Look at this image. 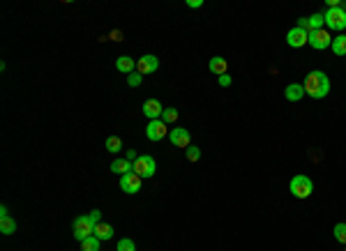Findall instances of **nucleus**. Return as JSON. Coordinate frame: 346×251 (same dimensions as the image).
Wrapping results in <instances>:
<instances>
[{
  "mask_svg": "<svg viewBox=\"0 0 346 251\" xmlns=\"http://www.w3.org/2000/svg\"><path fill=\"white\" fill-rule=\"evenodd\" d=\"M305 92L310 97H314V99H323V97L330 92V78L328 74H323L321 70H314L307 74V78H305Z\"/></svg>",
  "mask_w": 346,
  "mask_h": 251,
  "instance_id": "obj_1",
  "label": "nucleus"
},
{
  "mask_svg": "<svg viewBox=\"0 0 346 251\" xmlns=\"http://www.w3.org/2000/svg\"><path fill=\"white\" fill-rule=\"evenodd\" d=\"M289 187H291V194L295 198H307V196H311V191H314V182L307 175H295Z\"/></svg>",
  "mask_w": 346,
  "mask_h": 251,
  "instance_id": "obj_2",
  "label": "nucleus"
},
{
  "mask_svg": "<svg viewBox=\"0 0 346 251\" xmlns=\"http://www.w3.org/2000/svg\"><path fill=\"white\" fill-rule=\"evenodd\" d=\"M157 171V164H155V159L150 155H141L136 157V161H134V173L139 175V178H152Z\"/></svg>",
  "mask_w": 346,
  "mask_h": 251,
  "instance_id": "obj_3",
  "label": "nucleus"
},
{
  "mask_svg": "<svg viewBox=\"0 0 346 251\" xmlns=\"http://www.w3.org/2000/svg\"><path fill=\"white\" fill-rule=\"evenodd\" d=\"M323 21L330 30H346V9H328Z\"/></svg>",
  "mask_w": 346,
  "mask_h": 251,
  "instance_id": "obj_4",
  "label": "nucleus"
},
{
  "mask_svg": "<svg viewBox=\"0 0 346 251\" xmlns=\"http://www.w3.org/2000/svg\"><path fill=\"white\" fill-rule=\"evenodd\" d=\"M90 235H95V226L90 224L88 215L74 219V237H76L79 242H83V240H88Z\"/></svg>",
  "mask_w": 346,
  "mask_h": 251,
  "instance_id": "obj_5",
  "label": "nucleus"
},
{
  "mask_svg": "<svg viewBox=\"0 0 346 251\" xmlns=\"http://www.w3.org/2000/svg\"><path fill=\"white\" fill-rule=\"evenodd\" d=\"M310 44L314 46V49H319V51H323V49H328V46H332V37H330L328 30H311L310 33Z\"/></svg>",
  "mask_w": 346,
  "mask_h": 251,
  "instance_id": "obj_6",
  "label": "nucleus"
},
{
  "mask_svg": "<svg viewBox=\"0 0 346 251\" xmlns=\"http://www.w3.org/2000/svg\"><path fill=\"white\" fill-rule=\"evenodd\" d=\"M307 42H310V33L302 30V28H293V30H289V35H286V44L291 49H300Z\"/></svg>",
  "mask_w": 346,
  "mask_h": 251,
  "instance_id": "obj_7",
  "label": "nucleus"
},
{
  "mask_svg": "<svg viewBox=\"0 0 346 251\" xmlns=\"http://www.w3.org/2000/svg\"><path fill=\"white\" fill-rule=\"evenodd\" d=\"M141 182H143V178H139L136 173L120 175V189H123L125 194H136V191L141 189Z\"/></svg>",
  "mask_w": 346,
  "mask_h": 251,
  "instance_id": "obj_8",
  "label": "nucleus"
},
{
  "mask_svg": "<svg viewBox=\"0 0 346 251\" xmlns=\"http://www.w3.org/2000/svg\"><path fill=\"white\" fill-rule=\"evenodd\" d=\"M160 67V60H157V55H143L141 60L136 62V70L141 76H148V74H155Z\"/></svg>",
  "mask_w": 346,
  "mask_h": 251,
  "instance_id": "obj_9",
  "label": "nucleus"
},
{
  "mask_svg": "<svg viewBox=\"0 0 346 251\" xmlns=\"http://www.w3.org/2000/svg\"><path fill=\"white\" fill-rule=\"evenodd\" d=\"M146 136L150 141H162L166 136V125L162 120H152L148 122V127H146Z\"/></svg>",
  "mask_w": 346,
  "mask_h": 251,
  "instance_id": "obj_10",
  "label": "nucleus"
},
{
  "mask_svg": "<svg viewBox=\"0 0 346 251\" xmlns=\"http://www.w3.org/2000/svg\"><path fill=\"white\" fill-rule=\"evenodd\" d=\"M162 102L160 99H148L146 104H143V115L146 118H150V120H160L162 118Z\"/></svg>",
  "mask_w": 346,
  "mask_h": 251,
  "instance_id": "obj_11",
  "label": "nucleus"
},
{
  "mask_svg": "<svg viewBox=\"0 0 346 251\" xmlns=\"http://www.w3.org/2000/svg\"><path fill=\"white\" fill-rule=\"evenodd\" d=\"M169 136H171V143L176 147H189V131L185 127H176Z\"/></svg>",
  "mask_w": 346,
  "mask_h": 251,
  "instance_id": "obj_12",
  "label": "nucleus"
},
{
  "mask_svg": "<svg viewBox=\"0 0 346 251\" xmlns=\"http://www.w3.org/2000/svg\"><path fill=\"white\" fill-rule=\"evenodd\" d=\"M284 97L289 99V102H300L302 97H305V86H300V83H291V86H286Z\"/></svg>",
  "mask_w": 346,
  "mask_h": 251,
  "instance_id": "obj_13",
  "label": "nucleus"
},
{
  "mask_svg": "<svg viewBox=\"0 0 346 251\" xmlns=\"http://www.w3.org/2000/svg\"><path fill=\"white\" fill-rule=\"evenodd\" d=\"M208 70L213 72V74H217V76H224L226 70H229V62L224 60V58H219V55H215L213 60L208 62Z\"/></svg>",
  "mask_w": 346,
  "mask_h": 251,
  "instance_id": "obj_14",
  "label": "nucleus"
},
{
  "mask_svg": "<svg viewBox=\"0 0 346 251\" xmlns=\"http://www.w3.org/2000/svg\"><path fill=\"white\" fill-rule=\"evenodd\" d=\"M134 67H136V62H134L129 55H120V58L115 60V70L123 72V74H134Z\"/></svg>",
  "mask_w": 346,
  "mask_h": 251,
  "instance_id": "obj_15",
  "label": "nucleus"
},
{
  "mask_svg": "<svg viewBox=\"0 0 346 251\" xmlns=\"http://www.w3.org/2000/svg\"><path fill=\"white\" fill-rule=\"evenodd\" d=\"M111 171L118 175H127L134 171V161H127V159H115L113 164H111Z\"/></svg>",
  "mask_w": 346,
  "mask_h": 251,
  "instance_id": "obj_16",
  "label": "nucleus"
},
{
  "mask_svg": "<svg viewBox=\"0 0 346 251\" xmlns=\"http://www.w3.org/2000/svg\"><path fill=\"white\" fill-rule=\"evenodd\" d=\"M17 231V221L12 216H0V233L2 235H12Z\"/></svg>",
  "mask_w": 346,
  "mask_h": 251,
  "instance_id": "obj_17",
  "label": "nucleus"
},
{
  "mask_svg": "<svg viewBox=\"0 0 346 251\" xmlns=\"http://www.w3.org/2000/svg\"><path fill=\"white\" fill-rule=\"evenodd\" d=\"M95 237H99V240H111V237H113V228L109 224H97L95 226Z\"/></svg>",
  "mask_w": 346,
  "mask_h": 251,
  "instance_id": "obj_18",
  "label": "nucleus"
},
{
  "mask_svg": "<svg viewBox=\"0 0 346 251\" xmlns=\"http://www.w3.org/2000/svg\"><path fill=\"white\" fill-rule=\"evenodd\" d=\"M332 51H335V55H346V35L332 39Z\"/></svg>",
  "mask_w": 346,
  "mask_h": 251,
  "instance_id": "obj_19",
  "label": "nucleus"
},
{
  "mask_svg": "<svg viewBox=\"0 0 346 251\" xmlns=\"http://www.w3.org/2000/svg\"><path fill=\"white\" fill-rule=\"evenodd\" d=\"M99 237H95V235H90L88 240H83L81 242V251H99Z\"/></svg>",
  "mask_w": 346,
  "mask_h": 251,
  "instance_id": "obj_20",
  "label": "nucleus"
},
{
  "mask_svg": "<svg viewBox=\"0 0 346 251\" xmlns=\"http://www.w3.org/2000/svg\"><path fill=\"white\" fill-rule=\"evenodd\" d=\"M164 125H169V122H176L178 120V111L173 108V106H166L164 111H162V118H160Z\"/></svg>",
  "mask_w": 346,
  "mask_h": 251,
  "instance_id": "obj_21",
  "label": "nucleus"
},
{
  "mask_svg": "<svg viewBox=\"0 0 346 251\" xmlns=\"http://www.w3.org/2000/svg\"><path fill=\"white\" fill-rule=\"evenodd\" d=\"M120 147H123V141L118 139V136H109L107 139V150L109 152H120Z\"/></svg>",
  "mask_w": 346,
  "mask_h": 251,
  "instance_id": "obj_22",
  "label": "nucleus"
},
{
  "mask_svg": "<svg viewBox=\"0 0 346 251\" xmlns=\"http://www.w3.org/2000/svg\"><path fill=\"white\" fill-rule=\"evenodd\" d=\"M332 233H335V240H337V242H342L346 247V224H337Z\"/></svg>",
  "mask_w": 346,
  "mask_h": 251,
  "instance_id": "obj_23",
  "label": "nucleus"
},
{
  "mask_svg": "<svg viewBox=\"0 0 346 251\" xmlns=\"http://www.w3.org/2000/svg\"><path fill=\"white\" fill-rule=\"evenodd\" d=\"M307 21H310V30H321V26L326 23V21H323V14H311Z\"/></svg>",
  "mask_w": 346,
  "mask_h": 251,
  "instance_id": "obj_24",
  "label": "nucleus"
},
{
  "mask_svg": "<svg viewBox=\"0 0 346 251\" xmlns=\"http://www.w3.org/2000/svg\"><path fill=\"white\" fill-rule=\"evenodd\" d=\"M118 251H136V244H134V240H129V237H123V240L118 242Z\"/></svg>",
  "mask_w": 346,
  "mask_h": 251,
  "instance_id": "obj_25",
  "label": "nucleus"
},
{
  "mask_svg": "<svg viewBox=\"0 0 346 251\" xmlns=\"http://www.w3.org/2000/svg\"><path fill=\"white\" fill-rule=\"evenodd\" d=\"M187 159H189V161H199V159H201V150L196 145H189L187 147Z\"/></svg>",
  "mask_w": 346,
  "mask_h": 251,
  "instance_id": "obj_26",
  "label": "nucleus"
},
{
  "mask_svg": "<svg viewBox=\"0 0 346 251\" xmlns=\"http://www.w3.org/2000/svg\"><path fill=\"white\" fill-rule=\"evenodd\" d=\"M141 81H143V76L139 74V72H134V74H129V78H127V83H129L132 88H139V86H141Z\"/></svg>",
  "mask_w": 346,
  "mask_h": 251,
  "instance_id": "obj_27",
  "label": "nucleus"
},
{
  "mask_svg": "<svg viewBox=\"0 0 346 251\" xmlns=\"http://www.w3.org/2000/svg\"><path fill=\"white\" fill-rule=\"evenodd\" d=\"M88 219H90V224H92V226L102 224V221H99V219H102V212H99V210H92V212L88 215Z\"/></svg>",
  "mask_w": 346,
  "mask_h": 251,
  "instance_id": "obj_28",
  "label": "nucleus"
},
{
  "mask_svg": "<svg viewBox=\"0 0 346 251\" xmlns=\"http://www.w3.org/2000/svg\"><path fill=\"white\" fill-rule=\"evenodd\" d=\"M219 86H222V88H229V86H231V76H229V74L219 76Z\"/></svg>",
  "mask_w": 346,
  "mask_h": 251,
  "instance_id": "obj_29",
  "label": "nucleus"
},
{
  "mask_svg": "<svg viewBox=\"0 0 346 251\" xmlns=\"http://www.w3.org/2000/svg\"><path fill=\"white\" fill-rule=\"evenodd\" d=\"M187 5H189V7H192V9H199V7H201V5H203V2H201V0H189Z\"/></svg>",
  "mask_w": 346,
  "mask_h": 251,
  "instance_id": "obj_30",
  "label": "nucleus"
},
{
  "mask_svg": "<svg viewBox=\"0 0 346 251\" xmlns=\"http://www.w3.org/2000/svg\"><path fill=\"white\" fill-rule=\"evenodd\" d=\"M0 216H9V210H7V205H2V208H0Z\"/></svg>",
  "mask_w": 346,
  "mask_h": 251,
  "instance_id": "obj_31",
  "label": "nucleus"
}]
</instances>
